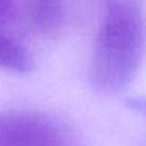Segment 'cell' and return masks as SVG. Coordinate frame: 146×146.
I'll return each mask as SVG.
<instances>
[{"mask_svg": "<svg viewBox=\"0 0 146 146\" xmlns=\"http://www.w3.org/2000/svg\"><path fill=\"white\" fill-rule=\"evenodd\" d=\"M146 44V19L140 0H105L90 60L96 90L116 93L137 76Z\"/></svg>", "mask_w": 146, "mask_h": 146, "instance_id": "obj_1", "label": "cell"}, {"mask_svg": "<svg viewBox=\"0 0 146 146\" xmlns=\"http://www.w3.org/2000/svg\"><path fill=\"white\" fill-rule=\"evenodd\" d=\"M0 146H76L69 129L44 111H0Z\"/></svg>", "mask_w": 146, "mask_h": 146, "instance_id": "obj_2", "label": "cell"}, {"mask_svg": "<svg viewBox=\"0 0 146 146\" xmlns=\"http://www.w3.org/2000/svg\"><path fill=\"white\" fill-rule=\"evenodd\" d=\"M27 25L36 35L55 38L79 19L82 0H19Z\"/></svg>", "mask_w": 146, "mask_h": 146, "instance_id": "obj_3", "label": "cell"}, {"mask_svg": "<svg viewBox=\"0 0 146 146\" xmlns=\"http://www.w3.org/2000/svg\"><path fill=\"white\" fill-rule=\"evenodd\" d=\"M35 68L33 54L16 39L0 33V69L27 74Z\"/></svg>", "mask_w": 146, "mask_h": 146, "instance_id": "obj_4", "label": "cell"}, {"mask_svg": "<svg viewBox=\"0 0 146 146\" xmlns=\"http://www.w3.org/2000/svg\"><path fill=\"white\" fill-rule=\"evenodd\" d=\"M14 10V0H0V29L10 21Z\"/></svg>", "mask_w": 146, "mask_h": 146, "instance_id": "obj_5", "label": "cell"}]
</instances>
